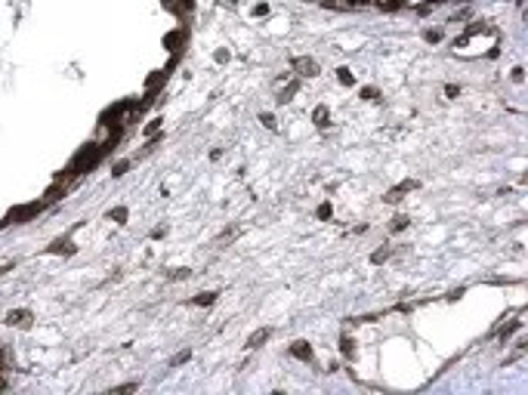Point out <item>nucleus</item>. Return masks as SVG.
<instances>
[{
  "label": "nucleus",
  "instance_id": "f257e3e1",
  "mask_svg": "<svg viewBox=\"0 0 528 395\" xmlns=\"http://www.w3.org/2000/svg\"><path fill=\"white\" fill-rule=\"evenodd\" d=\"M44 207H47V201H44V204H34V207H13L10 216H6V222H16V220L25 222V220H31V216H37Z\"/></svg>",
  "mask_w": 528,
  "mask_h": 395
},
{
  "label": "nucleus",
  "instance_id": "f03ea898",
  "mask_svg": "<svg viewBox=\"0 0 528 395\" xmlns=\"http://www.w3.org/2000/svg\"><path fill=\"white\" fill-rule=\"evenodd\" d=\"M34 318H31V312H25V309H13L10 315H6V324H13V327H28Z\"/></svg>",
  "mask_w": 528,
  "mask_h": 395
},
{
  "label": "nucleus",
  "instance_id": "7ed1b4c3",
  "mask_svg": "<svg viewBox=\"0 0 528 395\" xmlns=\"http://www.w3.org/2000/svg\"><path fill=\"white\" fill-rule=\"evenodd\" d=\"M272 337V327H259L256 333H250V340H247V349H256V346H263L266 340Z\"/></svg>",
  "mask_w": 528,
  "mask_h": 395
},
{
  "label": "nucleus",
  "instance_id": "20e7f679",
  "mask_svg": "<svg viewBox=\"0 0 528 395\" xmlns=\"http://www.w3.org/2000/svg\"><path fill=\"white\" fill-rule=\"evenodd\" d=\"M293 68H297V71H306V74H318L312 59H293Z\"/></svg>",
  "mask_w": 528,
  "mask_h": 395
},
{
  "label": "nucleus",
  "instance_id": "39448f33",
  "mask_svg": "<svg viewBox=\"0 0 528 395\" xmlns=\"http://www.w3.org/2000/svg\"><path fill=\"white\" fill-rule=\"evenodd\" d=\"M414 186H417V182H401V186H399V189H392V191H389V195H386V201H399L401 195H405V191H411V189H414Z\"/></svg>",
  "mask_w": 528,
  "mask_h": 395
},
{
  "label": "nucleus",
  "instance_id": "423d86ee",
  "mask_svg": "<svg viewBox=\"0 0 528 395\" xmlns=\"http://www.w3.org/2000/svg\"><path fill=\"white\" fill-rule=\"evenodd\" d=\"M290 352H293V355H300L303 361H309V358H312V349H309L306 343H293V349H290Z\"/></svg>",
  "mask_w": 528,
  "mask_h": 395
},
{
  "label": "nucleus",
  "instance_id": "0eeeda50",
  "mask_svg": "<svg viewBox=\"0 0 528 395\" xmlns=\"http://www.w3.org/2000/svg\"><path fill=\"white\" fill-rule=\"evenodd\" d=\"M49 250H53V253H71L74 247L68 244V241H59V244H56V247H49Z\"/></svg>",
  "mask_w": 528,
  "mask_h": 395
},
{
  "label": "nucleus",
  "instance_id": "6e6552de",
  "mask_svg": "<svg viewBox=\"0 0 528 395\" xmlns=\"http://www.w3.org/2000/svg\"><path fill=\"white\" fill-rule=\"evenodd\" d=\"M213 300H216V293H204V297H198L195 302H201V306H210Z\"/></svg>",
  "mask_w": 528,
  "mask_h": 395
},
{
  "label": "nucleus",
  "instance_id": "1a4fd4ad",
  "mask_svg": "<svg viewBox=\"0 0 528 395\" xmlns=\"http://www.w3.org/2000/svg\"><path fill=\"white\" fill-rule=\"evenodd\" d=\"M108 216H112V220H127V210H124V207H117V210H112Z\"/></svg>",
  "mask_w": 528,
  "mask_h": 395
},
{
  "label": "nucleus",
  "instance_id": "9d476101",
  "mask_svg": "<svg viewBox=\"0 0 528 395\" xmlns=\"http://www.w3.org/2000/svg\"><path fill=\"white\" fill-rule=\"evenodd\" d=\"M386 256H389V250H377V253H374V263H383Z\"/></svg>",
  "mask_w": 528,
  "mask_h": 395
},
{
  "label": "nucleus",
  "instance_id": "9b49d317",
  "mask_svg": "<svg viewBox=\"0 0 528 395\" xmlns=\"http://www.w3.org/2000/svg\"><path fill=\"white\" fill-rule=\"evenodd\" d=\"M127 167H130L127 161H124V164H117V167H114V176H124V173H127Z\"/></svg>",
  "mask_w": 528,
  "mask_h": 395
},
{
  "label": "nucleus",
  "instance_id": "f8f14e48",
  "mask_svg": "<svg viewBox=\"0 0 528 395\" xmlns=\"http://www.w3.org/2000/svg\"><path fill=\"white\" fill-rule=\"evenodd\" d=\"M340 80H343V83H352V80H355V78H352V74H349L346 68H343V71H340Z\"/></svg>",
  "mask_w": 528,
  "mask_h": 395
},
{
  "label": "nucleus",
  "instance_id": "ddd939ff",
  "mask_svg": "<svg viewBox=\"0 0 528 395\" xmlns=\"http://www.w3.org/2000/svg\"><path fill=\"white\" fill-rule=\"evenodd\" d=\"M362 99H377V90H371V87L362 90Z\"/></svg>",
  "mask_w": 528,
  "mask_h": 395
},
{
  "label": "nucleus",
  "instance_id": "4468645a",
  "mask_svg": "<svg viewBox=\"0 0 528 395\" xmlns=\"http://www.w3.org/2000/svg\"><path fill=\"white\" fill-rule=\"evenodd\" d=\"M405 225H408V220H405V216H399V220L392 222V229H405Z\"/></svg>",
  "mask_w": 528,
  "mask_h": 395
}]
</instances>
